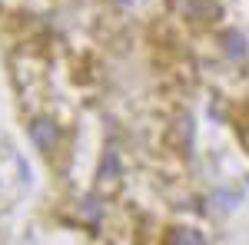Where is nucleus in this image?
Here are the masks:
<instances>
[{
    "label": "nucleus",
    "instance_id": "f257e3e1",
    "mask_svg": "<svg viewBox=\"0 0 249 245\" xmlns=\"http://www.w3.org/2000/svg\"><path fill=\"white\" fill-rule=\"evenodd\" d=\"M30 136H34L37 146H53L57 143V126L50 119H34L30 123Z\"/></svg>",
    "mask_w": 249,
    "mask_h": 245
},
{
    "label": "nucleus",
    "instance_id": "7ed1b4c3",
    "mask_svg": "<svg viewBox=\"0 0 249 245\" xmlns=\"http://www.w3.org/2000/svg\"><path fill=\"white\" fill-rule=\"evenodd\" d=\"M226 53L230 57H246V40H243V33H226Z\"/></svg>",
    "mask_w": 249,
    "mask_h": 245
},
{
    "label": "nucleus",
    "instance_id": "f03ea898",
    "mask_svg": "<svg viewBox=\"0 0 249 245\" xmlns=\"http://www.w3.org/2000/svg\"><path fill=\"white\" fill-rule=\"evenodd\" d=\"M170 245H206V239L199 232H193V229H176L170 235Z\"/></svg>",
    "mask_w": 249,
    "mask_h": 245
}]
</instances>
